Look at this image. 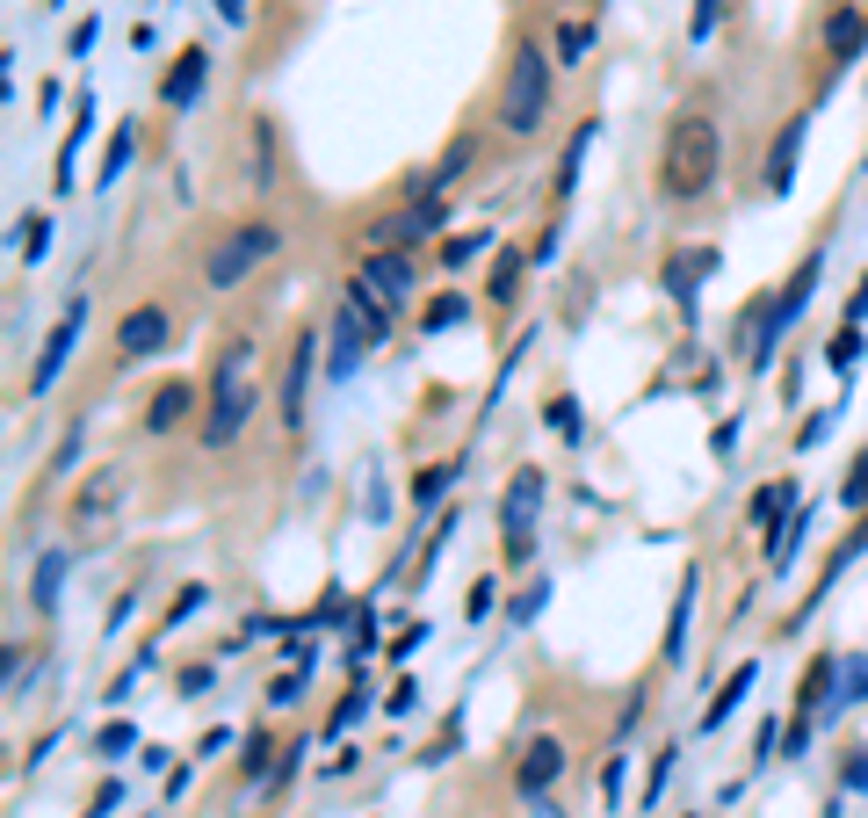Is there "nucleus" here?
Returning <instances> with one entry per match:
<instances>
[{"instance_id": "nucleus-1", "label": "nucleus", "mask_w": 868, "mask_h": 818, "mask_svg": "<svg viewBox=\"0 0 868 818\" xmlns=\"http://www.w3.org/2000/svg\"><path fill=\"white\" fill-rule=\"evenodd\" d=\"M717 174H724V138H717V116L709 109H680L673 124H666V138H659V196L673 203V210H688V203H702L709 189H717Z\"/></svg>"}, {"instance_id": "nucleus-2", "label": "nucleus", "mask_w": 868, "mask_h": 818, "mask_svg": "<svg viewBox=\"0 0 868 818\" xmlns=\"http://www.w3.org/2000/svg\"><path fill=\"white\" fill-rule=\"evenodd\" d=\"M261 413V377H254V341L232 333L210 362V384H203V449H232L246 435V420Z\"/></svg>"}, {"instance_id": "nucleus-3", "label": "nucleus", "mask_w": 868, "mask_h": 818, "mask_svg": "<svg viewBox=\"0 0 868 818\" xmlns=\"http://www.w3.org/2000/svg\"><path fill=\"white\" fill-rule=\"evenodd\" d=\"M550 109H557V80H550V58L536 37H514L507 51V80H500V102H492V116H500L507 138H536L550 131Z\"/></svg>"}, {"instance_id": "nucleus-4", "label": "nucleus", "mask_w": 868, "mask_h": 818, "mask_svg": "<svg viewBox=\"0 0 868 818\" xmlns=\"http://www.w3.org/2000/svg\"><path fill=\"white\" fill-rule=\"evenodd\" d=\"M275 254H283V225L275 218H239L232 232H217V247L203 254V290H239Z\"/></svg>"}, {"instance_id": "nucleus-5", "label": "nucleus", "mask_w": 868, "mask_h": 818, "mask_svg": "<svg viewBox=\"0 0 868 818\" xmlns=\"http://www.w3.org/2000/svg\"><path fill=\"white\" fill-rule=\"evenodd\" d=\"M536 529H543V471L536 464H514L507 493H500V558L507 565H529L536 558Z\"/></svg>"}, {"instance_id": "nucleus-6", "label": "nucleus", "mask_w": 868, "mask_h": 818, "mask_svg": "<svg viewBox=\"0 0 868 818\" xmlns=\"http://www.w3.org/2000/svg\"><path fill=\"white\" fill-rule=\"evenodd\" d=\"M87 312H95V297H87V283L66 297V312L51 319V333H44V348H37V362H29V399H44V391L58 384V370L73 362V348H80V333H87Z\"/></svg>"}, {"instance_id": "nucleus-7", "label": "nucleus", "mask_w": 868, "mask_h": 818, "mask_svg": "<svg viewBox=\"0 0 868 818\" xmlns=\"http://www.w3.org/2000/svg\"><path fill=\"white\" fill-rule=\"evenodd\" d=\"M312 362H319V333L297 326V341L283 348V384H275V420L297 435L304 428V399H312Z\"/></svg>"}, {"instance_id": "nucleus-8", "label": "nucleus", "mask_w": 868, "mask_h": 818, "mask_svg": "<svg viewBox=\"0 0 868 818\" xmlns=\"http://www.w3.org/2000/svg\"><path fill=\"white\" fill-rule=\"evenodd\" d=\"M123 500H131V464H102V471L73 493V529H80V536H102V529L116 522Z\"/></svg>"}, {"instance_id": "nucleus-9", "label": "nucleus", "mask_w": 868, "mask_h": 818, "mask_svg": "<svg viewBox=\"0 0 868 818\" xmlns=\"http://www.w3.org/2000/svg\"><path fill=\"white\" fill-rule=\"evenodd\" d=\"M565 768H572L565 739H557V732H536L529 746H521V761H514V790L529 797V804H543L557 782H565Z\"/></svg>"}, {"instance_id": "nucleus-10", "label": "nucleus", "mask_w": 868, "mask_h": 818, "mask_svg": "<svg viewBox=\"0 0 868 818\" xmlns=\"http://www.w3.org/2000/svg\"><path fill=\"white\" fill-rule=\"evenodd\" d=\"M434 232H442V203H434V196H406V210H391V218L369 225V247H406V254H420Z\"/></svg>"}, {"instance_id": "nucleus-11", "label": "nucleus", "mask_w": 868, "mask_h": 818, "mask_svg": "<svg viewBox=\"0 0 868 818\" xmlns=\"http://www.w3.org/2000/svg\"><path fill=\"white\" fill-rule=\"evenodd\" d=\"M203 87H210V51H203V44H181V51H174V66L160 73V87H152V102L181 116V109H196V102H203Z\"/></svg>"}, {"instance_id": "nucleus-12", "label": "nucleus", "mask_w": 868, "mask_h": 818, "mask_svg": "<svg viewBox=\"0 0 868 818\" xmlns=\"http://www.w3.org/2000/svg\"><path fill=\"white\" fill-rule=\"evenodd\" d=\"M167 333H174L167 305H131V312L116 319V362H152V355H167Z\"/></svg>"}, {"instance_id": "nucleus-13", "label": "nucleus", "mask_w": 868, "mask_h": 818, "mask_svg": "<svg viewBox=\"0 0 868 818\" xmlns=\"http://www.w3.org/2000/svg\"><path fill=\"white\" fill-rule=\"evenodd\" d=\"M818 51L832 58V66H854V58L868 51V8H861V0H832V8H825V29H818Z\"/></svg>"}, {"instance_id": "nucleus-14", "label": "nucleus", "mask_w": 868, "mask_h": 818, "mask_svg": "<svg viewBox=\"0 0 868 818\" xmlns=\"http://www.w3.org/2000/svg\"><path fill=\"white\" fill-rule=\"evenodd\" d=\"M362 283L377 290L384 305H406V297H413V283H420V254H406V247H369Z\"/></svg>"}, {"instance_id": "nucleus-15", "label": "nucleus", "mask_w": 868, "mask_h": 818, "mask_svg": "<svg viewBox=\"0 0 868 818\" xmlns=\"http://www.w3.org/2000/svg\"><path fill=\"white\" fill-rule=\"evenodd\" d=\"M818 268H825V254L811 247V254L796 261V276H789L782 290H774V319H767V341H774V348L789 341V326L803 319V305H811V290H818Z\"/></svg>"}, {"instance_id": "nucleus-16", "label": "nucleus", "mask_w": 868, "mask_h": 818, "mask_svg": "<svg viewBox=\"0 0 868 818\" xmlns=\"http://www.w3.org/2000/svg\"><path fill=\"white\" fill-rule=\"evenodd\" d=\"M717 261H724L717 247H688V254H666V268H659V283L673 290V305L688 312V319H695V290H702V276H709V268H717Z\"/></svg>"}, {"instance_id": "nucleus-17", "label": "nucleus", "mask_w": 868, "mask_h": 818, "mask_svg": "<svg viewBox=\"0 0 868 818\" xmlns=\"http://www.w3.org/2000/svg\"><path fill=\"white\" fill-rule=\"evenodd\" d=\"M87 131H95V87H80V102H73V124H66V138H58V174H51V189L58 196H73V167H80V145H87Z\"/></svg>"}, {"instance_id": "nucleus-18", "label": "nucleus", "mask_w": 868, "mask_h": 818, "mask_svg": "<svg viewBox=\"0 0 868 818\" xmlns=\"http://www.w3.org/2000/svg\"><path fill=\"white\" fill-rule=\"evenodd\" d=\"M189 406H196V384H189V377H167V384L145 399V435L181 428V420H189Z\"/></svg>"}, {"instance_id": "nucleus-19", "label": "nucleus", "mask_w": 868, "mask_h": 818, "mask_svg": "<svg viewBox=\"0 0 868 818\" xmlns=\"http://www.w3.org/2000/svg\"><path fill=\"white\" fill-rule=\"evenodd\" d=\"M803 131H811V116H789V131L767 145V189L789 196L796 189V153H803Z\"/></svg>"}, {"instance_id": "nucleus-20", "label": "nucleus", "mask_w": 868, "mask_h": 818, "mask_svg": "<svg viewBox=\"0 0 868 818\" xmlns=\"http://www.w3.org/2000/svg\"><path fill=\"white\" fill-rule=\"evenodd\" d=\"M594 131H601V116H579V124H572L565 153H557V181H550V203H565V196L579 189V167H586V145H594Z\"/></svg>"}, {"instance_id": "nucleus-21", "label": "nucleus", "mask_w": 868, "mask_h": 818, "mask_svg": "<svg viewBox=\"0 0 868 818\" xmlns=\"http://www.w3.org/2000/svg\"><path fill=\"white\" fill-rule=\"evenodd\" d=\"M695 594H702V565L680 572V594H673V616H666V659H688V623H695Z\"/></svg>"}, {"instance_id": "nucleus-22", "label": "nucleus", "mask_w": 868, "mask_h": 818, "mask_svg": "<svg viewBox=\"0 0 868 818\" xmlns=\"http://www.w3.org/2000/svg\"><path fill=\"white\" fill-rule=\"evenodd\" d=\"M521 276H529V254H521V247H500V254H492V276H485V305L507 312L514 297H521Z\"/></svg>"}, {"instance_id": "nucleus-23", "label": "nucleus", "mask_w": 868, "mask_h": 818, "mask_svg": "<svg viewBox=\"0 0 868 818\" xmlns=\"http://www.w3.org/2000/svg\"><path fill=\"white\" fill-rule=\"evenodd\" d=\"M471 153H478V145H471V138H456V145H449V153H442V160H434V167H427V174L413 181L406 196H434V203H442V196L456 189V181H463V167H471Z\"/></svg>"}, {"instance_id": "nucleus-24", "label": "nucleus", "mask_w": 868, "mask_h": 818, "mask_svg": "<svg viewBox=\"0 0 868 818\" xmlns=\"http://www.w3.org/2000/svg\"><path fill=\"white\" fill-rule=\"evenodd\" d=\"M760 681V659H738L731 666V681H724V695H709V710H702V732H724V717L746 703V688Z\"/></svg>"}, {"instance_id": "nucleus-25", "label": "nucleus", "mask_w": 868, "mask_h": 818, "mask_svg": "<svg viewBox=\"0 0 868 818\" xmlns=\"http://www.w3.org/2000/svg\"><path fill=\"white\" fill-rule=\"evenodd\" d=\"M789 507H796V478H767V486L753 493V507H746V529H774Z\"/></svg>"}, {"instance_id": "nucleus-26", "label": "nucleus", "mask_w": 868, "mask_h": 818, "mask_svg": "<svg viewBox=\"0 0 868 818\" xmlns=\"http://www.w3.org/2000/svg\"><path fill=\"white\" fill-rule=\"evenodd\" d=\"M832 674H840V659H811V666H803V688H796V717H818L825 703H832Z\"/></svg>"}, {"instance_id": "nucleus-27", "label": "nucleus", "mask_w": 868, "mask_h": 818, "mask_svg": "<svg viewBox=\"0 0 868 818\" xmlns=\"http://www.w3.org/2000/svg\"><path fill=\"white\" fill-rule=\"evenodd\" d=\"M456 522H463V514H434V536L420 543V565H413V580H406L413 594H420V587L434 580V558H442V551H449V536H456Z\"/></svg>"}, {"instance_id": "nucleus-28", "label": "nucleus", "mask_w": 868, "mask_h": 818, "mask_svg": "<svg viewBox=\"0 0 868 818\" xmlns=\"http://www.w3.org/2000/svg\"><path fill=\"white\" fill-rule=\"evenodd\" d=\"M854 362H861V326H854V319H840V326L825 333V370L854 377Z\"/></svg>"}, {"instance_id": "nucleus-29", "label": "nucleus", "mask_w": 868, "mask_h": 818, "mask_svg": "<svg viewBox=\"0 0 868 818\" xmlns=\"http://www.w3.org/2000/svg\"><path fill=\"white\" fill-rule=\"evenodd\" d=\"M832 688H840V695H832L840 710L868 703V659H861V652H840V674H832Z\"/></svg>"}, {"instance_id": "nucleus-30", "label": "nucleus", "mask_w": 868, "mask_h": 818, "mask_svg": "<svg viewBox=\"0 0 868 818\" xmlns=\"http://www.w3.org/2000/svg\"><path fill=\"white\" fill-rule=\"evenodd\" d=\"M15 254H22L29 268H37V261L51 254V218H44V210H29V218H15Z\"/></svg>"}, {"instance_id": "nucleus-31", "label": "nucleus", "mask_w": 868, "mask_h": 818, "mask_svg": "<svg viewBox=\"0 0 868 818\" xmlns=\"http://www.w3.org/2000/svg\"><path fill=\"white\" fill-rule=\"evenodd\" d=\"M673 768H680V746L666 739L659 753H651V775H644V797H637V811H659V797H666V782H673Z\"/></svg>"}, {"instance_id": "nucleus-32", "label": "nucleus", "mask_w": 868, "mask_h": 818, "mask_svg": "<svg viewBox=\"0 0 868 818\" xmlns=\"http://www.w3.org/2000/svg\"><path fill=\"white\" fill-rule=\"evenodd\" d=\"M456 471H463V464H427V471H413V507H420V514H434V500H442V493L456 486Z\"/></svg>"}, {"instance_id": "nucleus-33", "label": "nucleus", "mask_w": 868, "mask_h": 818, "mask_svg": "<svg viewBox=\"0 0 868 818\" xmlns=\"http://www.w3.org/2000/svg\"><path fill=\"white\" fill-rule=\"evenodd\" d=\"M58 587H66V551H44V558H37V587H29V601H37V609H58Z\"/></svg>"}, {"instance_id": "nucleus-34", "label": "nucleus", "mask_w": 868, "mask_h": 818, "mask_svg": "<svg viewBox=\"0 0 868 818\" xmlns=\"http://www.w3.org/2000/svg\"><path fill=\"white\" fill-rule=\"evenodd\" d=\"M463 319H471V297L442 290V297H434V305L420 312V333H442V326H463Z\"/></svg>"}, {"instance_id": "nucleus-35", "label": "nucleus", "mask_w": 868, "mask_h": 818, "mask_svg": "<svg viewBox=\"0 0 868 818\" xmlns=\"http://www.w3.org/2000/svg\"><path fill=\"white\" fill-rule=\"evenodd\" d=\"M80 442H87V413L73 420L66 435H58V449H51V464H44V478H66V471H73V457H80Z\"/></svg>"}, {"instance_id": "nucleus-36", "label": "nucleus", "mask_w": 868, "mask_h": 818, "mask_svg": "<svg viewBox=\"0 0 868 818\" xmlns=\"http://www.w3.org/2000/svg\"><path fill=\"white\" fill-rule=\"evenodd\" d=\"M246 181H254V189H275V138H268V124H254V167H246Z\"/></svg>"}, {"instance_id": "nucleus-37", "label": "nucleus", "mask_w": 868, "mask_h": 818, "mask_svg": "<svg viewBox=\"0 0 868 818\" xmlns=\"http://www.w3.org/2000/svg\"><path fill=\"white\" fill-rule=\"evenodd\" d=\"M369 703H377V695H369V681H355L348 695H340V703H333V717H326V732H348V724L369 710Z\"/></svg>"}, {"instance_id": "nucleus-38", "label": "nucleus", "mask_w": 868, "mask_h": 818, "mask_svg": "<svg viewBox=\"0 0 868 818\" xmlns=\"http://www.w3.org/2000/svg\"><path fill=\"white\" fill-rule=\"evenodd\" d=\"M543 420H550V428L565 435V442H579V435H586V420L572 413V391H557V399H543Z\"/></svg>"}, {"instance_id": "nucleus-39", "label": "nucleus", "mask_w": 868, "mask_h": 818, "mask_svg": "<svg viewBox=\"0 0 868 818\" xmlns=\"http://www.w3.org/2000/svg\"><path fill=\"white\" fill-rule=\"evenodd\" d=\"M492 601H500V580H492V572H478V580H471V594H463V616H471V623H485V616H492Z\"/></svg>"}, {"instance_id": "nucleus-40", "label": "nucleus", "mask_w": 868, "mask_h": 818, "mask_svg": "<svg viewBox=\"0 0 868 818\" xmlns=\"http://www.w3.org/2000/svg\"><path fill=\"white\" fill-rule=\"evenodd\" d=\"M840 507H854V514H868V449L854 457V471L840 478Z\"/></svg>"}, {"instance_id": "nucleus-41", "label": "nucleus", "mask_w": 868, "mask_h": 818, "mask_svg": "<svg viewBox=\"0 0 868 818\" xmlns=\"http://www.w3.org/2000/svg\"><path fill=\"white\" fill-rule=\"evenodd\" d=\"M492 247V232H456V239H442V268H463L471 254H485Z\"/></svg>"}, {"instance_id": "nucleus-42", "label": "nucleus", "mask_w": 868, "mask_h": 818, "mask_svg": "<svg viewBox=\"0 0 868 818\" xmlns=\"http://www.w3.org/2000/svg\"><path fill=\"white\" fill-rule=\"evenodd\" d=\"M586 44H594V29H586V22H557V58H565V66H579Z\"/></svg>"}, {"instance_id": "nucleus-43", "label": "nucleus", "mask_w": 868, "mask_h": 818, "mask_svg": "<svg viewBox=\"0 0 868 818\" xmlns=\"http://www.w3.org/2000/svg\"><path fill=\"white\" fill-rule=\"evenodd\" d=\"M623 775H630V753H608V768H601V804L608 811H623Z\"/></svg>"}, {"instance_id": "nucleus-44", "label": "nucleus", "mask_w": 868, "mask_h": 818, "mask_svg": "<svg viewBox=\"0 0 868 818\" xmlns=\"http://www.w3.org/2000/svg\"><path fill=\"white\" fill-rule=\"evenodd\" d=\"M131 746H138V732H131V724H102V732H95V753H102V761H123Z\"/></svg>"}, {"instance_id": "nucleus-45", "label": "nucleus", "mask_w": 868, "mask_h": 818, "mask_svg": "<svg viewBox=\"0 0 868 818\" xmlns=\"http://www.w3.org/2000/svg\"><path fill=\"white\" fill-rule=\"evenodd\" d=\"M731 8V0H695V15H688V37L695 44H709V37H717V15Z\"/></svg>"}, {"instance_id": "nucleus-46", "label": "nucleus", "mask_w": 868, "mask_h": 818, "mask_svg": "<svg viewBox=\"0 0 868 818\" xmlns=\"http://www.w3.org/2000/svg\"><path fill=\"white\" fill-rule=\"evenodd\" d=\"M246 775H275V739L268 732H246Z\"/></svg>"}, {"instance_id": "nucleus-47", "label": "nucleus", "mask_w": 868, "mask_h": 818, "mask_svg": "<svg viewBox=\"0 0 868 818\" xmlns=\"http://www.w3.org/2000/svg\"><path fill=\"white\" fill-rule=\"evenodd\" d=\"M131 145H138V131H131V124H123V131L109 138V160H102V181H116L123 167H131Z\"/></svg>"}, {"instance_id": "nucleus-48", "label": "nucleus", "mask_w": 868, "mask_h": 818, "mask_svg": "<svg viewBox=\"0 0 868 818\" xmlns=\"http://www.w3.org/2000/svg\"><path fill=\"white\" fill-rule=\"evenodd\" d=\"M95 37H102V15L87 8V22H73V37H66V58H87V51H95Z\"/></svg>"}, {"instance_id": "nucleus-49", "label": "nucleus", "mask_w": 868, "mask_h": 818, "mask_svg": "<svg viewBox=\"0 0 868 818\" xmlns=\"http://www.w3.org/2000/svg\"><path fill=\"white\" fill-rule=\"evenodd\" d=\"M832 420H840V406H825V413H811V420H803V435H796V449H818V442L832 435Z\"/></svg>"}, {"instance_id": "nucleus-50", "label": "nucleus", "mask_w": 868, "mask_h": 818, "mask_svg": "<svg viewBox=\"0 0 868 818\" xmlns=\"http://www.w3.org/2000/svg\"><path fill=\"white\" fill-rule=\"evenodd\" d=\"M868 782V746H847V761H840V790H861Z\"/></svg>"}, {"instance_id": "nucleus-51", "label": "nucleus", "mask_w": 868, "mask_h": 818, "mask_svg": "<svg viewBox=\"0 0 868 818\" xmlns=\"http://www.w3.org/2000/svg\"><path fill=\"white\" fill-rule=\"evenodd\" d=\"M413 703H420V688H413L406 674H398V681H391V695H384V710H391V717H406Z\"/></svg>"}, {"instance_id": "nucleus-52", "label": "nucleus", "mask_w": 868, "mask_h": 818, "mask_svg": "<svg viewBox=\"0 0 868 818\" xmlns=\"http://www.w3.org/2000/svg\"><path fill=\"white\" fill-rule=\"evenodd\" d=\"M543 601H550V580H536L529 594H521V601H514V623H536V609H543Z\"/></svg>"}, {"instance_id": "nucleus-53", "label": "nucleus", "mask_w": 868, "mask_h": 818, "mask_svg": "<svg viewBox=\"0 0 868 818\" xmlns=\"http://www.w3.org/2000/svg\"><path fill=\"white\" fill-rule=\"evenodd\" d=\"M709 449H717V457L731 464V449H738V420H717V428H709Z\"/></svg>"}, {"instance_id": "nucleus-54", "label": "nucleus", "mask_w": 868, "mask_h": 818, "mask_svg": "<svg viewBox=\"0 0 868 818\" xmlns=\"http://www.w3.org/2000/svg\"><path fill=\"white\" fill-rule=\"evenodd\" d=\"M123 804V782H102V790H95V804H87V818H109Z\"/></svg>"}, {"instance_id": "nucleus-55", "label": "nucleus", "mask_w": 868, "mask_h": 818, "mask_svg": "<svg viewBox=\"0 0 868 818\" xmlns=\"http://www.w3.org/2000/svg\"><path fill=\"white\" fill-rule=\"evenodd\" d=\"M189 609H203V587H181V594H174V609H167V630H174L181 616H189Z\"/></svg>"}, {"instance_id": "nucleus-56", "label": "nucleus", "mask_w": 868, "mask_h": 818, "mask_svg": "<svg viewBox=\"0 0 868 818\" xmlns=\"http://www.w3.org/2000/svg\"><path fill=\"white\" fill-rule=\"evenodd\" d=\"M297 681H304V666H297V674H283V681L268 688V703H297Z\"/></svg>"}, {"instance_id": "nucleus-57", "label": "nucleus", "mask_w": 868, "mask_h": 818, "mask_svg": "<svg viewBox=\"0 0 868 818\" xmlns=\"http://www.w3.org/2000/svg\"><path fill=\"white\" fill-rule=\"evenodd\" d=\"M217 15H225V22H246V0H217Z\"/></svg>"}]
</instances>
